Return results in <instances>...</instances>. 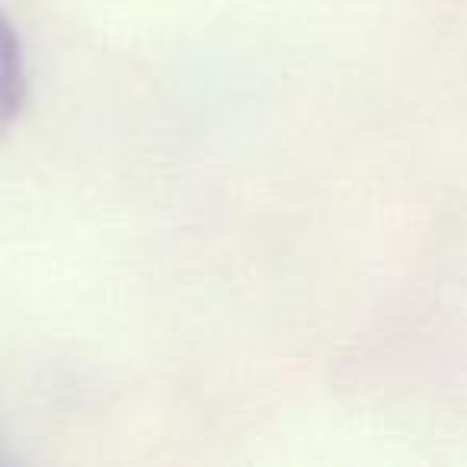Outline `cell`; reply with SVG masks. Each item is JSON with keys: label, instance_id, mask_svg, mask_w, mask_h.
Segmentation results:
<instances>
[{"label": "cell", "instance_id": "obj_1", "mask_svg": "<svg viewBox=\"0 0 467 467\" xmlns=\"http://www.w3.org/2000/svg\"><path fill=\"white\" fill-rule=\"evenodd\" d=\"M26 99V65L23 46L10 16L0 10V135L16 122Z\"/></svg>", "mask_w": 467, "mask_h": 467}]
</instances>
